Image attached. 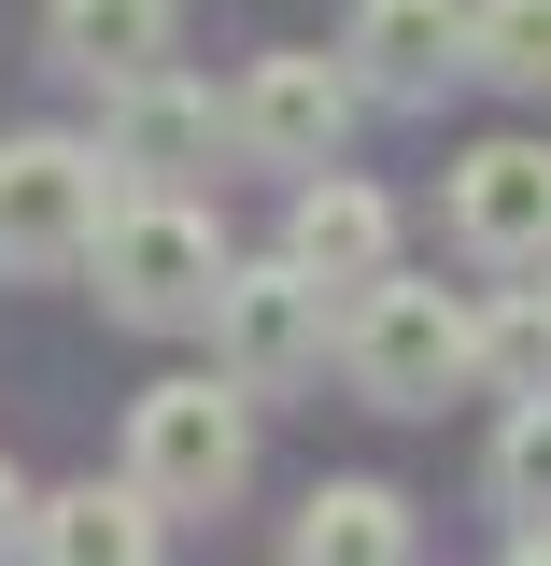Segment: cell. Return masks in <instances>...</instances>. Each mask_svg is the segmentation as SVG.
<instances>
[{
  "label": "cell",
  "mask_w": 551,
  "mask_h": 566,
  "mask_svg": "<svg viewBox=\"0 0 551 566\" xmlns=\"http://www.w3.org/2000/svg\"><path fill=\"white\" fill-rule=\"evenodd\" d=\"M467 71L551 99V0H467Z\"/></svg>",
  "instance_id": "cell-14"
},
{
  "label": "cell",
  "mask_w": 551,
  "mask_h": 566,
  "mask_svg": "<svg viewBox=\"0 0 551 566\" xmlns=\"http://www.w3.org/2000/svg\"><path fill=\"white\" fill-rule=\"evenodd\" d=\"M212 368L226 382H255V397H283V382H311L326 354H340V283L297 270V255H226V283H212Z\"/></svg>",
  "instance_id": "cell-4"
},
{
  "label": "cell",
  "mask_w": 551,
  "mask_h": 566,
  "mask_svg": "<svg viewBox=\"0 0 551 566\" xmlns=\"http://www.w3.org/2000/svg\"><path fill=\"white\" fill-rule=\"evenodd\" d=\"M340 382L368 411H438V397L481 382V312L453 283H411V270L340 283Z\"/></svg>",
  "instance_id": "cell-1"
},
{
  "label": "cell",
  "mask_w": 551,
  "mask_h": 566,
  "mask_svg": "<svg viewBox=\"0 0 551 566\" xmlns=\"http://www.w3.org/2000/svg\"><path fill=\"white\" fill-rule=\"evenodd\" d=\"M43 43L85 85H128V71L170 57V0H43Z\"/></svg>",
  "instance_id": "cell-13"
},
{
  "label": "cell",
  "mask_w": 551,
  "mask_h": 566,
  "mask_svg": "<svg viewBox=\"0 0 551 566\" xmlns=\"http://www.w3.org/2000/svg\"><path fill=\"white\" fill-rule=\"evenodd\" d=\"M438 212H453V255L481 270H551V142H467L438 170Z\"/></svg>",
  "instance_id": "cell-7"
},
{
  "label": "cell",
  "mask_w": 551,
  "mask_h": 566,
  "mask_svg": "<svg viewBox=\"0 0 551 566\" xmlns=\"http://www.w3.org/2000/svg\"><path fill=\"white\" fill-rule=\"evenodd\" d=\"M85 270H99V312H114V326L170 340V326H199L212 283H226V227H212V199H184V185H128V199L99 212Z\"/></svg>",
  "instance_id": "cell-2"
},
{
  "label": "cell",
  "mask_w": 551,
  "mask_h": 566,
  "mask_svg": "<svg viewBox=\"0 0 551 566\" xmlns=\"http://www.w3.org/2000/svg\"><path fill=\"white\" fill-rule=\"evenodd\" d=\"M481 382H495V397L551 382V283H509V297L481 312Z\"/></svg>",
  "instance_id": "cell-15"
},
{
  "label": "cell",
  "mask_w": 551,
  "mask_h": 566,
  "mask_svg": "<svg viewBox=\"0 0 551 566\" xmlns=\"http://www.w3.org/2000/svg\"><path fill=\"white\" fill-rule=\"evenodd\" d=\"M495 495L509 510H551V382H523L509 424H495Z\"/></svg>",
  "instance_id": "cell-16"
},
{
  "label": "cell",
  "mask_w": 551,
  "mask_h": 566,
  "mask_svg": "<svg viewBox=\"0 0 551 566\" xmlns=\"http://www.w3.org/2000/svg\"><path fill=\"white\" fill-rule=\"evenodd\" d=\"M14 538H29V482L0 468V553H14Z\"/></svg>",
  "instance_id": "cell-17"
},
{
  "label": "cell",
  "mask_w": 551,
  "mask_h": 566,
  "mask_svg": "<svg viewBox=\"0 0 551 566\" xmlns=\"http://www.w3.org/2000/svg\"><path fill=\"white\" fill-rule=\"evenodd\" d=\"M353 114H368V85L326 43H269V57H241V85H226V142L269 156V170H326L353 142Z\"/></svg>",
  "instance_id": "cell-6"
},
{
  "label": "cell",
  "mask_w": 551,
  "mask_h": 566,
  "mask_svg": "<svg viewBox=\"0 0 551 566\" xmlns=\"http://www.w3.org/2000/svg\"><path fill=\"white\" fill-rule=\"evenodd\" d=\"M128 199V170L99 156V142L71 128H14L0 142V270L43 283V270H85V241H99V212Z\"/></svg>",
  "instance_id": "cell-5"
},
{
  "label": "cell",
  "mask_w": 551,
  "mask_h": 566,
  "mask_svg": "<svg viewBox=\"0 0 551 566\" xmlns=\"http://www.w3.org/2000/svg\"><path fill=\"white\" fill-rule=\"evenodd\" d=\"M283 255H297V270H326V283L396 270V199H382V185H353L340 156H326V170H297V199H283Z\"/></svg>",
  "instance_id": "cell-10"
},
{
  "label": "cell",
  "mask_w": 551,
  "mask_h": 566,
  "mask_svg": "<svg viewBox=\"0 0 551 566\" xmlns=\"http://www.w3.org/2000/svg\"><path fill=\"white\" fill-rule=\"evenodd\" d=\"M241 468H255V382L184 368V382H141L128 397V482L156 510H226Z\"/></svg>",
  "instance_id": "cell-3"
},
{
  "label": "cell",
  "mask_w": 551,
  "mask_h": 566,
  "mask_svg": "<svg viewBox=\"0 0 551 566\" xmlns=\"http://www.w3.org/2000/svg\"><path fill=\"white\" fill-rule=\"evenodd\" d=\"M99 99H114V114H99V156H114L128 185H184V170H212V142H226V99L184 85L170 57L128 71V85H99Z\"/></svg>",
  "instance_id": "cell-8"
},
{
  "label": "cell",
  "mask_w": 551,
  "mask_h": 566,
  "mask_svg": "<svg viewBox=\"0 0 551 566\" xmlns=\"http://www.w3.org/2000/svg\"><path fill=\"white\" fill-rule=\"evenodd\" d=\"M283 553H297V566H411L424 524H411L396 482H311V510L283 524Z\"/></svg>",
  "instance_id": "cell-12"
},
{
  "label": "cell",
  "mask_w": 551,
  "mask_h": 566,
  "mask_svg": "<svg viewBox=\"0 0 551 566\" xmlns=\"http://www.w3.org/2000/svg\"><path fill=\"white\" fill-rule=\"evenodd\" d=\"M156 538H170V510L141 482H71V495H29L14 553H43V566H156Z\"/></svg>",
  "instance_id": "cell-11"
},
{
  "label": "cell",
  "mask_w": 551,
  "mask_h": 566,
  "mask_svg": "<svg viewBox=\"0 0 551 566\" xmlns=\"http://www.w3.org/2000/svg\"><path fill=\"white\" fill-rule=\"evenodd\" d=\"M340 57H353L368 99H438L467 71V0H353Z\"/></svg>",
  "instance_id": "cell-9"
}]
</instances>
